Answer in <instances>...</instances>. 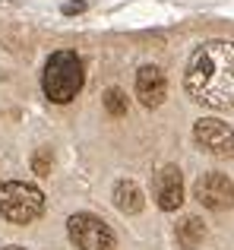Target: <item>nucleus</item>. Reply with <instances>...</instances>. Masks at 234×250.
I'll return each instance as SVG.
<instances>
[{
  "instance_id": "f257e3e1",
  "label": "nucleus",
  "mask_w": 234,
  "mask_h": 250,
  "mask_svg": "<svg viewBox=\"0 0 234 250\" xmlns=\"http://www.w3.org/2000/svg\"><path fill=\"white\" fill-rule=\"evenodd\" d=\"M187 92L215 111L234 108V44L206 42L187 63Z\"/></svg>"
},
{
  "instance_id": "f03ea898",
  "label": "nucleus",
  "mask_w": 234,
  "mask_h": 250,
  "mask_svg": "<svg viewBox=\"0 0 234 250\" xmlns=\"http://www.w3.org/2000/svg\"><path fill=\"white\" fill-rule=\"evenodd\" d=\"M82 83H86V70H82V61L76 51H57V54H51L48 67H44V76H41V89L51 102L54 104L73 102L82 92Z\"/></svg>"
},
{
  "instance_id": "7ed1b4c3",
  "label": "nucleus",
  "mask_w": 234,
  "mask_h": 250,
  "mask_svg": "<svg viewBox=\"0 0 234 250\" xmlns=\"http://www.w3.org/2000/svg\"><path fill=\"white\" fill-rule=\"evenodd\" d=\"M44 212V193L25 181L0 184V215L13 225H29Z\"/></svg>"
},
{
  "instance_id": "20e7f679",
  "label": "nucleus",
  "mask_w": 234,
  "mask_h": 250,
  "mask_svg": "<svg viewBox=\"0 0 234 250\" xmlns=\"http://www.w3.org/2000/svg\"><path fill=\"white\" fill-rule=\"evenodd\" d=\"M70 228V241L79 250H117V238L108 228V222H101L92 212H76L67 222Z\"/></svg>"
},
{
  "instance_id": "39448f33",
  "label": "nucleus",
  "mask_w": 234,
  "mask_h": 250,
  "mask_svg": "<svg viewBox=\"0 0 234 250\" xmlns=\"http://www.w3.org/2000/svg\"><path fill=\"white\" fill-rule=\"evenodd\" d=\"M193 140L206 149V152L218 155V159H228L234 155V130L218 117H199L193 124Z\"/></svg>"
},
{
  "instance_id": "423d86ee",
  "label": "nucleus",
  "mask_w": 234,
  "mask_h": 250,
  "mask_svg": "<svg viewBox=\"0 0 234 250\" xmlns=\"http://www.w3.org/2000/svg\"><path fill=\"white\" fill-rule=\"evenodd\" d=\"M193 193H196V200L203 203L206 209H212V212H222V209L234 206V184H231L228 174H222V171L203 174L196 181V187H193Z\"/></svg>"
},
{
  "instance_id": "0eeeda50",
  "label": "nucleus",
  "mask_w": 234,
  "mask_h": 250,
  "mask_svg": "<svg viewBox=\"0 0 234 250\" xmlns=\"http://www.w3.org/2000/svg\"><path fill=\"white\" fill-rule=\"evenodd\" d=\"M155 200L165 212H174V209L184 203V174H180L177 165H165L155 177Z\"/></svg>"
},
{
  "instance_id": "6e6552de",
  "label": "nucleus",
  "mask_w": 234,
  "mask_h": 250,
  "mask_svg": "<svg viewBox=\"0 0 234 250\" xmlns=\"http://www.w3.org/2000/svg\"><path fill=\"white\" fill-rule=\"evenodd\" d=\"M165 95H168L165 73H161L158 67H152V63L139 67V73H136V98H139L146 108H158V104L165 102Z\"/></svg>"
},
{
  "instance_id": "1a4fd4ad",
  "label": "nucleus",
  "mask_w": 234,
  "mask_h": 250,
  "mask_svg": "<svg viewBox=\"0 0 234 250\" xmlns=\"http://www.w3.org/2000/svg\"><path fill=\"white\" fill-rule=\"evenodd\" d=\"M114 206L120 209L123 215L142 212V206H146V200H142V190L136 187L133 181H117V184H114Z\"/></svg>"
},
{
  "instance_id": "9d476101",
  "label": "nucleus",
  "mask_w": 234,
  "mask_h": 250,
  "mask_svg": "<svg viewBox=\"0 0 234 250\" xmlns=\"http://www.w3.org/2000/svg\"><path fill=\"white\" fill-rule=\"evenodd\" d=\"M203 238H206V225H203V219H196V215H187V219L177 225V247L180 250H196L203 244Z\"/></svg>"
},
{
  "instance_id": "9b49d317",
  "label": "nucleus",
  "mask_w": 234,
  "mask_h": 250,
  "mask_svg": "<svg viewBox=\"0 0 234 250\" xmlns=\"http://www.w3.org/2000/svg\"><path fill=\"white\" fill-rule=\"evenodd\" d=\"M105 108L111 117H123L127 114V95H123L120 89H108L105 92Z\"/></svg>"
},
{
  "instance_id": "f8f14e48",
  "label": "nucleus",
  "mask_w": 234,
  "mask_h": 250,
  "mask_svg": "<svg viewBox=\"0 0 234 250\" xmlns=\"http://www.w3.org/2000/svg\"><path fill=\"white\" fill-rule=\"evenodd\" d=\"M51 165H54V155H51V149H48V146L35 149V155H32V171H35V174H41V177H48V174H51Z\"/></svg>"
},
{
  "instance_id": "ddd939ff",
  "label": "nucleus",
  "mask_w": 234,
  "mask_h": 250,
  "mask_svg": "<svg viewBox=\"0 0 234 250\" xmlns=\"http://www.w3.org/2000/svg\"><path fill=\"white\" fill-rule=\"evenodd\" d=\"M86 0H67V3H63L60 6V13H63V16H79V13H86Z\"/></svg>"
},
{
  "instance_id": "4468645a",
  "label": "nucleus",
  "mask_w": 234,
  "mask_h": 250,
  "mask_svg": "<svg viewBox=\"0 0 234 250\" xmlns=\"http://www.w3.org/2000/svg\"><path fill=\"white\" fill-rule=\"evenodd\" d=\"M3 250H22V247H3Z\"/></svg>"
}]
</instances>
